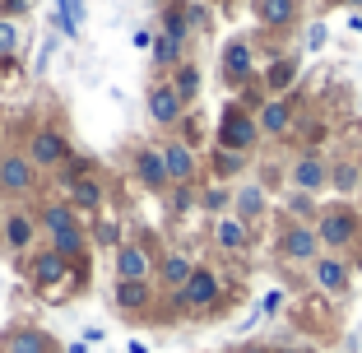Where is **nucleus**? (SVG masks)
<instances>
[{
	"label": "nucleus",
	"instance_id": "obj_37",
	"mask_svg": "<svg viewBox=\"0 0 362 353\" xmlns=\"http://www.w3.org/2000/svg\"><path fill=\"white\" fill-rule=\"evenodd\" d=\"M19 47V28H14V19H0V61Z\"/></svg>",
	"mask_w": 362,
	"mask_h": 353
},
{
	"label": "nucleus",
	"instance_id": "obj_1",
	"mask_svg": "<svg viewBox=\"0 0 362 353\" xmlns=\"http://www.w3.org/2000/svg\"><path fill=\"white\" fill-rule=\"evenodd\" d=\"M358 233H362V219H358L353 204H334V209H325V214L316 219V237H320V246H325L330 256L344 251V246H353Z\"/></svg>",
	"mask_w": 362,
	"mask_h": 353
},
{
	"label": "nucleus",
	"instance_id": "obj_6",
	"mask_svg": "<svg viewBox=\"0 0 362 353\" xmlns=\"http://www.w3.org/2000/svg\"><path fill=\"white\" fill-rule=\"evenodd\" d=\"M251 75H256V52H251L246 37H233L223 47V84L242 88V84H251Z\"/></svg>",
	"mask_w": 362,
	"mask_h": 353
},
{
	"label": "nucleus",
	"instance_id": "obj_40",
	"mask_svg": "<svg viewBox=\"0 0 362 353\" xmlns=\"http://www.w3.org/2000/svg\"><path fill=\"white\" fill-rule=\"evenodd\" d=\"M0 10H5V19H14V14H28L33 5L28 0H0Z\"/></svg>",
	"mask_w": 362,
	"mask_h": 353
},
{
	"label": "nucleus",
	"instance_id": "obj_46",
	"mask_svg": "<svg viewBox=\"0 0 362 353\" xmlns=\"http://www.w3.org/2000/svg\"><path fill=\"white\" fill-rule=\"evenodd\" d=\"M126 353H144V344H139V340H135V344H130V349H126Z\"/></svg>",
	"mask_w": 362,
	"mask_h": 353
},
{
	"label": "nucleus",
	"instance_id": "obj_29",
	"mask_svg": "<svg viewBox=\"0 0 362 353\" xmlns=\"http://www.w3.org/2000/svg\"><path fill=\"white\" fill-rule=\"evenodd\" d=\"M158 274H163V284H172V289H181V284H186V279L195 274V260H186V256L177 251V256H168V260L158 265Z\"/></svg>",
	"mask_w": 362,
	"mask_h": 353
},
{
	"label": "nucleus",
	"instance_id": "obj_41",
	"mask_svg": "<svg viewBox=\"0 0 362 353\" xmlns=\"http://www.w3.org/2000/svg\"><path fill=\"white\" fill-rule=\"evenodd\" d=\"M307 47H325V23H311V33H307Z\"/></svg>",
	"mask_w": 362,
	"mask_h": 353
},
{
	"label": "nucleus",
	"instance_id": "obj_24",
	"mask_svg": "<svg viewBox=\"0 0 362 353\" xmlns=\"http://www.w3.org/2000/svg\"><path fill=\"white\" fill-rule=\"evenodd\" d=\"M172 93L181 98V108H186V103L200 93V70H195L191 61H181V65H177V75H172Z\"/></svg>",
	"mask_w": 362,
	"mask_h": 353
},
{
	"label": "nucleus",
	"instance_id": "obj_20",
	"mask_svg": "<svg viewBox=\"0 0 362 353\" xmlns=\"http://www.w3.org/2000/svg\"><path fill=\"white\" fill-rule=\"evenodd\" d=\"M214 237H218V246H223V251H246V246H251V228H246L242 219H218Z\"/></svg>",
	"mask_w": 362,
	"mask_h": 353
},
{
	"label": "nucleus",
	"instance_id": "obj_27",
	"mask_svg": "<svg viewBox=\"0 0 362 353\" xmlns=\"http://www.w3.org/2000/svg\"><path fill=\"white\" fill-rule=\"evenodd\" d=\"M5 242H10V251H28L33 246V219L28 214H10L5 219Z\"/></svg>",
	"mask_w": 362,
	"mask_h": 353
},
{
	"label": "nucleus",
	"instance_id": "obj_18",
	"mask_svg": "<svg viewBox=\"0 0 362 353\" xmlns=\"http://www.w3.org/2000/svg\"><path fill=\"white\" fill-rule=\"evenodd\" d=\"M65 204H70V209H103V182H98V177H84V182H75L70 186V191H65Z\"/></svg>",
	"mask_w": 362,
	"mask_h": 353
},
{
	"label": "nucleus",
	"instance_id": "obj_15",
	"mask_svg": "<svg viewBox=\"0 0 362 353\" xmlns=\"http://www.w3.org/2000/svg\"><path fill=\"white\" fill-rule=\"evenodd\" d=\"M135 172H139V182L149 186V191H168V186H172L158 149H139V154H135Z\"/></svg>",
	"mask_w": 362,
	"mask_h": 353
},
{
	"label": "nucleus",
	"instance_id": "obj_3",
	"mask_svg": "<svg viewBox=\"0 0 362 353\" xmlns=\"http://www.w3.org/2000/svg\"><path fill=\"white\" fill-rule=\"evenodd\" d=\"M218 293H223V284H218V274H214L209 265H195V274L186 279L177 289V307H186V311H209L214 302H218Z\"/></svg>",
	"mask_w": 362,
	"mask_h": 353
},
{
	"label": "nucleus",
	"instance_id": "obj_19",
	"mask_svg": "<svg viewBox=\"0 0 362 353\" xmlns=\"http://www.w3.org/2000/svg\"><path fill=\"white\" fill-rule=\"evenodd\" d=\"M256 117H260V130H265V135H288V130H293V108H288L284 98L265 103Z\"/></svg>",
	"mask_w": 362,
	"mask_h": 353
},
{
	"label": "nucleus",
	"instance_id": "obj_49",
	"mask_svg": "<svg viewBox=\"0 0 362 353\" xmlns=\"http://www.w3.org/2000/svg\"><path fill=\"white\" fill-rule=\"evenodd\" d=\"M168 5H172V0H168Z\"/></svg>",
	"mask_w": 362,
	"mask_h": 353
},
{
	"label": "nucleus",
	"instance_id": "obj_7",
	"mask_svg": "<svg viewBox=\"0 0 362 353\" xmlns=\"http://www.w3.org/2000/svg\"><path fill=\"white\" fill-rule=\"evenodd\" d=\"M163 168H168V182L172 186H191L195 182V149L186 144V139H172V144H163Z\"/></svg>",
	"mask_w": 362,
	"mask_h": 353
},
{
	"label": "nucleus",
	"instance_id": "obj_30",
	"mask_svg": "<svg viewBox=\"0 0 362 353\" xmlns=\"http://www.w3.org/2000/svg\"><path fill=\"white\" fill-rule=\"evenodd\" d=\"M163 33L177 37V42L191 37V19H186V5H181V0H172V5H168V14H163Z\"/></svg>",
	"mask_w": 362,
	"mask_h": 353
},
{
	"label": "nucleus",
	"instance_id": "obj_28",
	"mask_svg": "<svg viewBox=\"0 0 362 353\" xmlns=\"http://www.w3.org/2000/svg\"><path fill=\"white\" fill-rule=\"evenodd\" d=\"M293 79H298V61L293 56H279L274 65L265 70V84L274 88V93H284V88H293Z\"/></svg>",
	"mask_w": 362,
	"mask_h": 353
},
{
	"label": "nucleus",
	"instance_id": "obj_26",
	"mask_svg": "<svg viewBox=\"0 0 362 353\" xmlns=\"http://www.w3.org/2000/svg\"><path fill=\"white\" fill-rule=\"evenodd\" d=\"M233 204H237V219L251 224V219L265 209V191H260V186H242V191H233Z\"/></svg>",
	"mask_w": 362,
	"mask_h": 353
},
{
	"label": "nucleus",
	"instance_id": "obj_2",
	"mask_svg": "<svg viewBox=\"0 0 362 353\" xmlns=\"http://www.w3.org/2000/svg\"><path fill=\"white\" fill-rule=\"evenodd\" d=\"M256 130H260V121H256V112H246V108H223V117H218V149H228V154H246L251 144H256Z\"/></svg>",
	"mask_w": 362,
	"mask_h": 353
},
{
	"label": "nucleus",
	"instance_id": "obj_36",
	"mask_svg": "<svg viewBox=\"0 0 362 353\" xmlns=\"http://www.w3.org/2000/svg\"><path fill=\"white\" fill-rule=\"evenodd\" d=\"M200 204L209 209V214H223L228 204H233V191H218V186H214V191H204V195H200Z\"/></svg>",
	"mask_w": 362,
	"mask_h": 353
},
{
	"label": "nucleus",
	"instance_id": "obj_47",
	"mask_svg": "<svg viewBox=\"0 0 362 353\" xmlns=\"http://www.w3.org/2000/svg\"><path fill=\"white\" fill-rule=\"evenodd\" d=\"M242 353H269V349H242Z\"/></svg>",
	"mask_w": 362,
	"mask_h": 353
},
{
	"label": "nucleus",
	"instance_id": "obj_35",
	"mask_svg": "<svg viewBox=\"0 0 362 353\" xmlns=\"http://www.w3.org/2000/svg\"><path fill=\"white\" fill-rule=\"evenodd\" d=\"M93 242L98 246H121V228L112 219H103V224H93Z\"/></svg>",
	"mask_w": 362,
	"mask_h": 353
},
{
	"label": "nucleus",
	"instance_id": "obj_38",
	"mask_svg": "<svg viewBox=\"0 0 362 353\" xmlns=\"http://www.w3.org/2000/svg\"><path fill=\"white\" fill-rule=\"evenodd\" d=\"M191 204H195V191H191V186H177V191H172V209H177V214H186Z\"/></svg>",
	"mask_w": 362,
	"mask_h": 353
},
{
	"label": "nucleus",
	"instance_id": "obj_25",
	"mask_svg": "<svg viewBox=\"0 0 362 353\" xmlns=\"http://www.w3.org/2000/svg\"><path fill=\"white\" fill-rule=\"evenodd\" d=\"M330 186L339 195L362 191V163H334V168H330Z\"/></svg>",
	"mask_w": 362,
	"mask_h": 353
},
{
	"label": "nucleus",
	"instance_id": "obj_23",
	"mask_svg": "<svg viewBox=\"0 0 362 353\" xmlns=\"http://www.w3.org/2000/svg\"><path fill=\"white\" fill-rule=\"evenodd\" d=\"M52 251H56V256H65L70 265H84V228L56 233V237H52Z\"/></svg>",
	"mask_w": 362,
	"mask_h": 353
},
{
	"label": "nucleus",
	"instance_id": "obj_45",
	"mask_svg": "<svg viewBox=\"0 0 362 353\" xmlns=\"http://www.w3.org/2000/svg\"><path fill=\"white\" fill-rule=\"evenodd\" d=\"M344 5H349V10H353V14H362V0H344Z\"/></svg>",
	"mask_w": 362,
	"mask_h": 353
},
{
	"label": "nucleus",
	"instance_id": "obj_8",
	"mask_svg": "<svg viewBox=\"0 0 362 353\" xmlns=\"http://www.w3.org/2000/svg\"><path fill=\"white\" fill-rule=\"evenodd\" d=\"M28 154H33V168H61V163L70 158V139H65L61 130H37Z\"/></svg>",
	"mask_w": 362,
	"mask_h": 353
},
{
	"label": "nucleus",
	"instance_id": "obj_16",
	"mask_svg": "<svg viewBox=\"0 0 362 353\" xmlns=\"http://www.w3.org/2000/svg\"><path fill=\"white\" fill-rule=\"evenodd\" d=\"M311 270H316V284H320L325 293H344V289H349V260H339V256H320Z\"/></svg>",
	"mask_w": 362,
	"mask_h": 353
},
{
	"label": "nucleus",
	"instance_id": "obj_22",
	"mask_svg": "<svg viewBox=\"0 0 362 353\" xmlns=\"http://www.w3.org/2000/svg\"><path fill=\"white\" fill-rule=\"evenodd\" d=\"M42 228L56 237V233H70V228H79V219H75V209H70L65 200H52V204L42 209Z\"/></svg>",
	"mask_w": 362,
	"mask_h": 353
},
{
	"label": "nucleus",
	"instance_id": "obj_39",
	"mask_svg": "<svg viewBox=\"0 0 362 353\" xmlns=\"http://www.w3.org/2000/svg\"><path fill=\"white\" fill-rule=\"evenodd\" d=\"M130 47H135V52H153V33L149 28H135V33H130Z\"/></svg>",
	"mask_w": 362,
	"mask_h": 353
},
{
	"label": "nucleus",
	"instance_id": "obj_9",
	"mask_svg": "<svg viewBox=\"0 0 362 353\" xmlns=\"http://www.w3.org/2000/svg\"><path fill=\"white\" fill-rule=\"evenodd\" d=\"M149 270H153L149 246H139V242L117 246V279H149Z\"/></svg>",
	"mask_w": 362,
	"mask_h": 353
},
{
	"label": "nucleus",
	"instance_id": "obj_17",
	"mask_svg": "<svg viewBox=\"0 0 362 353\" xmlns=\"http://www.w3.org/2000/svg\"><path fill=\"white\" fill-rule=\"evenodd\" d=\"M256 19L265 28H288L298 19V0H256Z\"/></svg>",
	"mask_w": 362,
	"mask_h": 353
},
{
	"label": "nucleus",
	"instance_id": "obj_44",
	"mask_svg": "<svg viewBox=\"0 0 362 353\" xmlns=\"http://www.w3.org/2000/svg\"><path fill=\"white\" fill-rule=\"evenodd\" d=\"M269 353H302V349H293V344H279V349H269Z\"/></svg>",
	"mask_w": 362,
	"mask_h": 353
},
{
	"label": "nucleus",
	"instance_id": "obj_13",
	"mask_svg": "<svg viewBox=\"0 0 362 353\" xmlns=\"http://www.w3.org/2000/svg\"><path fill=\"white\" fill-rule=\"evenodd\" d=\"M149 117L158 126H177L181 121V98L172 93V84H153L149 88Z\"/></svg>",
	"mask_w": 362,
	"mask_h": 353
},
{
	"label": "nucleus",
	"instance_id": "obj_32",
	"mask_svg": "<svg viewBox=\"0 0 362 353\" xmlns=\"http://www.w3.org/2000/svg\"><path fill=\"white\" fill-rule=\"evenodd\" d=\"M84 177H93V163H88V158H75V154H70V158L61 163V191H70V186L84 182Z\"/></svg>",
	"mask_w": 362,
	"mask_h": 353
},
{
	"label": "nucleus",
	"instance_id": "obj_43",
	"mask_svg": "<svg viewBox=\"0 0 362 353\" xmlns=\"http://www.w3.org/2000/svg\"><path fill=\"white\" fill-rule=\"evenodd\" d=\"M349 28H353V33H362V14H349Z\"/></svg>",
	"mask_w": 362,
	"mask_h": 353
},
{
	"label": "nucleus",
	"instance_id": "obj_34",
	"mask_svg": "<svg viewBox=\"0 0 362 353\" xmlns=\"http://www.w3.org/2000/svg\"><path fill=\"white\" fill-rule=\"evenodd\" d=\"M288 214H293V219H311V214H316V200L302 195V191H288Z\"/></svg>",
	"mask_w": 362,
	"mask_h": 353
},
{
	"label": "nucleus",
	"instance_id": "obj_33",
	"mask_svg": "<svg viewBox=\"0 0 362 353\" xmlns=\"http://www.w3.org/2000/svg\"><path fill=\"white\" fill-rule=\"evenodd\" d=\"M246 168V154H214V177H218V182H223V177H237V172Z\"/></svg>",
	"mask_w": 362,
	"mask_h": 353
},
{
	"label": "nucleus",
	"instance_id": "obj_42",
	"mask_svg": "<svg viewBox=\"0 0 362 353\" xmlns=\"http://www.w3.org/2000/svg\"><path fill=\"white\" fill-rule=\"evenodd\" d=\"M279 307H284V293H279V289H274V293H269V298H265V307H260V311H265V316H274V311H279Z\"/></svg>",
	"mask_w": 362,
	"mask_h": 353
},
{
	"label": "nucleus",
	"instance_id": "obj_12",
	"mask_svg": "<svg viewBox=\"0 0 362 353\" xmlns=\"http://www.w3.org/2000/svg\"><path fill=\"white\" fill-rule=\"evenodd\" d=\"M61 279H70V260L65 256H56V251H37V256H33V284H37V289H52Z\"/></svg>",
	"mask_w": 362,
	"mask_h": 353
},
{
	"label": "nucleus",
	"instance_id": "obj_21",
	"mask_svg": "<svg viewBox=\"0 0 362 353\" xmlns=\"http://www.w3.org/2000/svg\"><path fill=\"white\" fill-rule=\"evenodd\" d=\"M79 23H84V0H56V28L75 42L79 37Z\"/></svg>",
	"mask_w": 362,
	"mask_h": 353
},
{
	"label": "nucleus",
	"instance_id": "obj_5",
	"mask_svg": "<svg viewBox=\"0 0 362 353\" xmlns=\"http://www.w3.org/2000/svg\"><path fill=\"white\" fill-rule=\"evenodd\" d=\"M288 182H293V191L316 195V191L330 186V163L320 158V154H302V158H293V168H288Z\"/></svg>",
	"mask_w": 362,
	"mask_h": 353
},
{
	"label": "nucleus",
	"instance_id": "obj_48",
	"mask_svg": "<svg viewBox=\"0 0 362 353\" xmlns=\"http://www.w3.org/2000/svg\"><path fill=\"white\" fill-rule=\"evenodd\" d=\"M358 270H362V256H358Z\"/></svg>",
	"mask_w": 362,
	"mask_h": 353
},
{
	"label": "nucleus",
	"instance_id": "obj_10",
	"mask_svg": "<svg viewBox=\"0 0 362 353\" xmlns=\"http://www.w3.org/2000/svg\"><path fill=\"white\" fill-rule=\"evenodd\" d=\"M5 353H56V340L47 330H33V325H14L5 335Z\"/></svg>",
	"mask_w": 362,
	"mask_h": 353
},
{
	"label": "nucleus",
	"instance_id": "obj_14",
	"mask_svg": "<svg viewBox=\"0 0 362 353\" xmlns=\"http://www.w3.org/2000/svg\"><path fill=\"white\" fill-rule=\"evenodd\" d=\"M112 302H117L121 311H144V307L153 302L149 279H117V293H112Z\"/></svg>",
	"mask_w": 362,
	"mask_h": 353
},
{
	"label": "nucleus",
	"instance_id": "obj_11",
	"mask_svg": "<svg viewBox=\"0 0 362 353\" xmlns=\"http://www.w3.org/2000/svg\"><path fill=\"white\" fill-rule=\"evenodd\" d=\"M284 256L288 260H320V237H316V228H307V224L288 228V233H284Z\"/></svg>",
	"mask_w": 362,
	"mask_h": 353
},
{
	"label": "nucleus",
	"instance_id": "obj_31",
	"mask_svg": "<svg viewBox=\"0 0 362 353\" xmlns=\"http://www.w3.org/2000/svg\"><path fill=\"white\" fill-rule=\"evenodd\" d=\"M153 61H158L163 70H177V65H181V42H177V37H168V33L153 37Z\"/></svg>",
	"mask_w": 362,
	"mask_h": 353
},
{
	"label": "nucleus",
	"instance_id": "obj_4",
	"mask_svg": "<svg viewBox=\"0 0 362 353\" xmlns=\"http://www.w3.org/2000/svg\"><path fill=\"white\" fill-rule=\"evenodd\" d=\"M37 191V168H33L28 154H5L0 158V195H33Z\"/></svg>",
	"mask_w": 362,
	"mask_h": 353
}]
</instances>
